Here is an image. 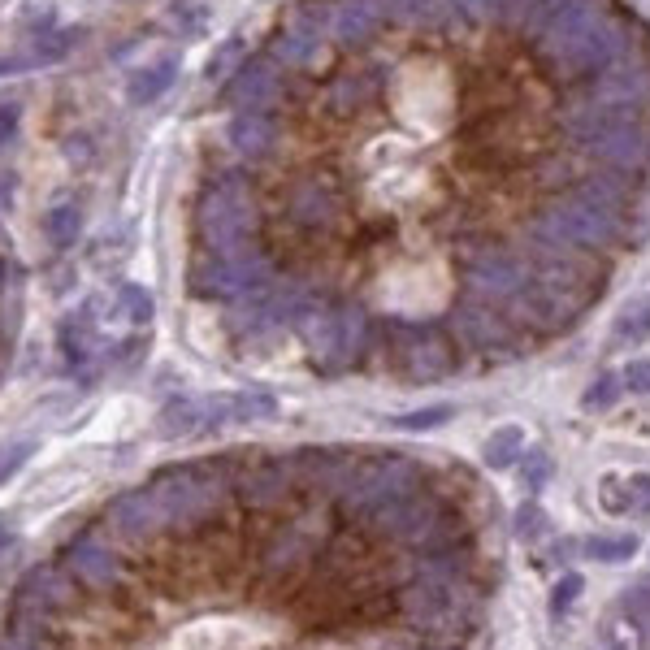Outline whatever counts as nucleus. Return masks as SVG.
<instances>
[{
  "instance_id": "obj_1",
  "label": "nucleus",
  "mask_w": 650,
  "mask_h": 650,
  "mask_svg": "<svg viewBox=\"0 0 650 650\" xmlns=\"http://www.w3.org/2000/svg\"><path fill=\"white\" fill-rule=\"evenodd\" d=\"M226 486L230 481H221L217 473H208L200 464H182V468H165L161 477L148 486L156 512H161L165 529H200L208 516L221 507L226 499Z\"/></svg>"
},
{
  "instance_id": "obj_2",
  "label": "nucleus",
  "mask_w": 650,
  "mask_h": 650,
  "mask_svg": "<svg viewBox=\"0 0 650 650\" xmlns=\"http://www.w3.org/2000/svg\"><path fill=\"white\" fill-rule=\"evenodd\" d=\"M624 44H629L624 26L616 18H607V13L598 9V0H594L577 22L564 26L555 39H546L542 52L564 74H594V70H603L607 61H616L624 52Z\"/></svg>"
},
{
  "instance_id": "obj_3",
  "label": "nucleus",
  "mask_w": 650,
  "mask_h": 650,
  "mask_svg": "<svg viewBox=\"0 0 650 650\" xmlns=\"http://www.w3.org/2000/svg\"><path fill=\"white\" fill-rule=\"evenodd\" d=\"M416 477H421V468L399 460V455H386V460H360V464L347 468L343 486H338V503H343L351 516H369V512H377V507L412 494Z\"/></svg>"
},
{
  "instance_id": "obj_4",
  "label": "nucleus",
  "mask_w": 650,
  "mask_h": 650,
  "mask_svg": "<svg viewBox=\"0 0 650 650\" xmlns=\"http://www.w3.org/2000/svg\"><path fill=\"white\" fill-rule=\"evenodd\" d=\"M377 533H386V538L395 542H421V546H434L442 533H447V516H442V507L434 499H425V494H403V499L377 507V512L364 516Z\"/></svg>"
},
{
  "instance_id": "obj_5",
  "label": "nucleus",
  "mask_w": 650,
  "mask_h": 650,
  "mask_svg": "<svg viewBox=\"0 0 650 650\" xmlns=\"http://www.w3.org/2000/svg\"><path fill=\"white\" fill-rule=\"evenodd\" d=\"M542 230L551 234L555 243L594 247V243L616 239V213L598 208L594 200H585V195H568V200H555L542 213Z\"/></svg>"
},
{
  "instance_id": "obj_6",
  "label": "nucleus",
  "mask_w": 650,
  "mask_h": 650,
  "mask_svg": "<svg viewBox=\"0 0 650 650\" xmlns=\"http://www.w3.org/2000/svg\"><path fill=\"white\" fill-rule=\"evenodd\" d=\"M364 312L360 308H334V312H312L304 321V338L317 351V360L325 364H347L356 360V351L364 347Z\"/></svg>"
},
{
  "instance_id": "obj_7",
  "label": "nucleus",
  "mask_w": 650,
  "mask_h": 650,
  "mask_svg": "<svg viewBox=\"0 0 650 650\" xmlns=\"http://www.w3.org/2000/svg\"><path fill=\"white\" fill-rule=\"evenodd\" d=\"M78 603V581L57 564H39L18 581V616L48 620L52 611H65Z\"/></svg>"
},
{
  "instance_id": "obj_8",
  "label": "nucleus",
  "mask_w": 650,
  "mask_h": 650,
  "mask_svg": "<svg viewBox=\"0 0 650 650\" xmlns=\"http://www.w3.org/2000/svg\"><path fill=\"white\" fill-rule=\"evenodd\" d=\"M61 568L83 585V590H113L122 581V559L113 555V546L96 538V533H78V538L65 546Z\"/></svg>"
},
{
  "instance_id": "obj_9",
  "label": "nucleus",
  "mask_w": 650,
  "mask_h": 650,
  "mask_svg": "<svg viewBox=\"0 0 650 650\" xmlns=\"http://www.w3.org/2000/svg\"><path fill=\"white\" fill-rule=\"evenodd\" d=\"M577 143H585V148H590L594 156H603V161L620 165V169L642 165V161H646V148H650L646 130L637 126L633 117H620V122H607V126L585 130V135H581Z\"/></svg>"
},
{
  "instance_id": "obj_10",
  "label": "nucleus",
  "mask_w": 650,
  "mask_h": 650,
  "mask_svg": "<svg viewBox=\"0 0 650 650\" xmlns=\"http://www.w3.org/2000/svg\"><path fill=\"white\" fill-rule=\"evenodd\" d=\"M399 369L412 377V382H438L455 369V351H451V338L438 334V330H416L403 338L399 347Z\"/></svg>"
},
{
  "instance_id": "obj_11",
  "label": "nucleus",
  "mask_w": 650,
  "mask_h": 650,
  "mask_svg": "<svg viewBox=\"0 0 650 650\" xmlns=\"http://www.w3.org/2000/svg\"><path fill=\"white\" fill-rule=\"evenodd\" d=\"M104 520H109V529L122 542H148V538H156V533L165 529V520H161V512H156L148 490L117 494V499L109 503V512H104Z\"/></svg>"
},
{
  "instance_id": "obj_12",
  "label": "nucleus",
  "mask_w": 650,
  "mask_h": 650,
  "mask_svg": "<svg viewBox=\"0 0 650 650\" xmlns=\"http://www.w3.org/2000/svg\"><path fill=\"white\" fill-rule=\"evenodd\" d=\"M585 299H577L572 291H559L551 282H533L529 291H520V317L538 330H564V325L577 321V308Z\"/></svg>"
},
{
  "instance_id": "obj_13",
  "label": "nucleus",
  "mask_w": 650,
  "mask_h": 650,
  "mask_svg": "<svg viewBox=\"0 0 650 650\" xmlns=\"http://www.w3.org/2000/svg\"><path fill=\"white\" fill-rule=\"evenodd\" d=\"M538 282H551L559 291H572L577 299H585V295L598 291V265L564 243V247H555V252L542 256V278Z\"/></svg>"
},
{
  "instance_id": "obj_14",
  "label": "nucleus",
  "mask_w": 650,
  "mask_h": 650,
  "mask_svg": "<svg viewBox=\"0 0 650 650\" xmlns=\"http://www.w3.org/2000/svg\"><path fill=\"white\" fill-rule=\"evenodd\" d=\"M403 607H408V616L416 624H425V629H442L455 611H460V590H455L451 581H434V577H425V581H416L408 598H403Z\"/></svg>"
},
{
  "instance_id": "obj_15",
  "label": "nucleus",
  "mask_w": 650,
  "mask_h": 650,
  "mask_svg": "<svg viewBox=\"0 0 650 650\" xmlns=\"http://www.w3.org/2000/svg\"><path fill=\"white\" fill-rule=\"evenodd\" d=\"M286 490H291V464L282 460H252L243 468L239 477V494L247 507H278L286 499Z\"/></svg>"
},
{
  "instance_id": "obj_16",
  "label": "nucleus",
  "mask_w": 650,
  "mask_h": 650,
  "mask_svg": "<svg viewBox=\"0 0 650 650\" xmlns=\"http://www.w3.org/2000/svg\"><path fill=\"white\" fill-rule=\"evenodd\" d=\"M312 551H317V533H312V525H286L278 538H273L269 555H265L269 577H291L295 568L308 564Z\"/></svg>"
},
{
  "instance_id": "obj_17",
  "label": "nucleus",
  "mask_w": 650,
  "mask_h": 650,
  "mask_svg": "<svg viewBox=\"0 0 650 650\" xmlns=\"http://www.w3.org/2000/svg\"><path fill=\"white\" fill-rule=\"evenodd\" d=\"M520 278H525V269H520V260L512 252H486L477 256L473 273H468V282L477 286L481 295H516L520 291Z\"/></svg>"
},
{
  "instance_id": "obj_18",
  "label": "nucleus",
  "mask_w": 650,
  "mask_h": 650,
  "mask_svg": "<svg viewBox=\"0 0 650 650\" xmlns=\"http://www.w3.org/2000/svg\"><path fill=\"white\" fill-rule=\"evenodd\" d=\"M646 91H650V74L642 70V65H616V70H607L603 83H598V100L637 109V104L646 100Z\"/></svg>"
},
{
  "instance_id": "obj_19",
  "label": "nucleus",
  "mask_w": 650,
  "mask_h": 650,
  "mask_svg": "<svg viewBox=\"0 0 650 650\" xmlns=\"http://www.w3.org/2000/svg\"><path fill=\"white\" fill-rule=\"evenodd\" d=\"M455 334L464 338L468 347H503L507 343V325L499 321V312H490V308H460L455 312Z\"/></svg>"
},
{
  "instance_id": "obj_20",
  "label": "nucleus",
  "mask_w": 650,
  "mask_h": 650,
  "mask_svg": "<svg viewBox=\"0 0 650 650\" xmlns=\"http://www.w3.org/2000/svg\"><path fill=\"white\" fill-rule=\"evenodd\" d=\"M373 26H377V5L373 0H343V5H338V35L351 39V44L369 39Z\"/></svg>"
},
{
  "instance_id": "obj_21",
  "label": "nucleus",
  "mask_w": 650,
  "mask_h": 650,
  "mask_svg": "<svg viewBox=\"0 0 650 650\" xmlns=\"http://www.w3.org/2000/svg\"><path fill=\"white\" fill-rule=\"evenodd\" d=\"M611 338H616V343H646L650 338V295L633 299V304L620 312L616 325H611Z\"/></svg>"
},
{
  "instance_id": "obj_22",
  "label": "nucleus",
  "mask_w": 650,
  "mask_h": 650,
  "mask_svg": "<svg viewBox=\"0 0 650 650\" xmlns=\"http://www.w3.org/2000/svg\"><path fill=\"white\" fill-rule=\"evenodd\" d=\"M200 425H204V408L200 403H191V399L165 403L161 421H156V429H161L165 438H182V434H191V429H200Z\"/></svg>"
},
{
  "instance_id": "obj_23",
  "label": "nucleus",
  "mask_w": 650,
  "mask_h": 650,
  "mask_svg": "<svg viewBox=\"0 0 650 650\" xmlns=\"http://www.w3.org/2000/svg\"><path fill=\"white\" fill-rule=\"evenodd\" d=\"M520 451H525V429H520V425H503V429H494V434L486 438V464L490 468L516 464Z\"/></svg>"
},
{
  "instance_id": "obj_24",
  "label": "nucleus",
  "mask_w": 650,
  "mask_h": 650,
  "mask_svg": "<svg viewBox=\"0 0 650 650\" xmlns=\"http://www.w3.org/2000/svg\"><path fill=\"white\" fill-rule=\"evenodd\" d=\"M585 555L598 559V564H629V559L637 555V538L633 533H616V538L594 533V538H585Z\"/></svg>"
},
{
  "instance_id": "obj_25",
  "label": "nucleus",
  "mask_w": 650,
  "mask_h": 650,
  "mask_svg": "<svg viewBox=\"0 0 650 650\" xmlns=\"http://www.w3.org/2000/svg\"><path fill=\"white\" fill-rule=\"evenodd\" d=\"M169 83H174V61H161V65H152V70H139L135 78H130V100L152 104Z\"/></svg>"
},
{
  "instance_id": "obj_26",
  "label": "nucleus",
  "mask_w": 650,
  "mask_h": 650,
  "mask_svg": "<svg viewBox=\"0 0 650 650\" xmlns=\"http://www.w3.org/2000/svg\"><path fill=\"white\" fill-rule=\"evenodd\" d=\"M22 629H9L0 637V650H48L44 646V620L39 616H18Z\"/></svg>"
},
{
  "instance_id": "obj_27",
  "label": "nucleus",
  "mask_w": 650,
  "mask_h": 650,
  "mask_svg": "<svg viewBox=\"0 0 650 650\" xmlns=\"http://www.w3.org/2000/svg\"><path fill=\"white\" fill-rule=\"evenodd\" d=\"M78 226H83V213H78L74 204H61V208H52L48 213V221H44V230H48V239L57 243V247H65V243H74V234H78Z\"/></svg>"
},
{
  "instance_id": "obj_28",
  "label": "nucleus",
  "mask_w": 650,
  "mask_h": 650,
  "mask_svg": "<svg viewBox=\"0 0 650 650\" xmlns=\"http://www.w3.org/2000/svg\"><path fill=\"white\" fill-rule=\"evenodd\" d=\"M520 486H529V490H542L546 481H551L555 473V464H551V455L546 451H520Z\"/></svg>"
},
{
  "instance_id": "obj_29",
  "label": "nucleus",
  "mask_w": 650,
  "mask_h": 650,
  "mask_svg": "<svg viewBox=\"0 0 650 650\" xmlns=\"http://www.w3.org/2000/svg\"><path fill=\"white\" fill-rule=\"evenodd\" d=\"M620 390H624V377H616V373H603L598 382L585 390V408H611V403L620 399Z\"/></svg>"
},
{
  "instance_id": "obj_30",
  "label": "nucleus",
  "mask_w": 650,
  "mask_h": 650,
  "mask_svg": "<svg viewBox=\"0 0 650 650\" xmlns=\"http://www.w3.org/2000/svg\"><path fill=\"white\" fill-rule=\"evenodd\" d=\"M31 451H35V442H26V438H22V442H9V447L0 451V486L18 477V468L31 460Z\"/></svg>"
},
{
  "instance_id": "obj_31",
  "label": "nucleus",
  "mask_w": 650,
  "mask_h": 650,
  "mask_svg": "<svg viewBox=\"0 0 650 650\" xmlns=\"http://www.w3.org/2000/svg\"><path fill=\"white\" fill-rule=\"evenodd\" d=\"M516 538L520 542H533V538H538V533L546 529V512H542V507L538 503H525V507H520V512H516Z\"/></svg>"
},
{
  "instance_id": "obj_32",
  "label": "nucleus",
  "mask_w": 650,
  "mask_h": 650,
  "mask_svg": "<svg viewBox=\"0 0 650 650\" xmlns=\"http://www.w3.org/2000/svg\"><path fill=\"white\" fill-rule=\"evenodd\" d=\"M451 416L447 403H434V408H421V412H408V416H399V429H438L442 421Z\"/></svg>"
},
{
  "instance_id": "obj_33",
  "label": "nucleus",
  "mask_w": 650,
  "mask_h": 650,
  "mask_svg": "<svg viewBox=\"0 0 650 650\" xmlns=\"http://www.w3.org/2000/svg\"><path fill=\"white\" fill-rule=\"evenodd\" d=\"M122 308H126V321H148L152 317V295L139 291V286H122Z\"/></svg>"
},
{
  "instance_id": "obj_34",
  "label": "nucleus",
  "mask_w": 650,
  "mask_h": 650,
  "mask_svg": "<svg viewBox=\"0 0 650 650\" xmlns=\"http://www.w3.org/2000/svg\"><path fill=\"white\" fill-rule=\"evenodd\" d=\"M624 503H629L633 512H650V473H637L624 481Z\"/></svg>"
},
{
  "instance_id": "obj_35",
  "label": "nucleus",
  "mask_w": 650,
  "mask_h": 650,
  "mask_svg": "<svg viewBox=\"0 0 650 650\" xmlns=\"http://www.w3.org/2000/svg\"><path fill=\"white\" fill-rule=\"evenodd\" d=\"M239 143L247 152H260L269 143V122H256V117H247V122L239 126Z\"/></svg>"
},
{
  "instance_id": "obj_36",
  "label": "nucleus",
  "mask_w": 650,
  "mask_h": 650,
  "mask_svg": "<svg viewBox=\"0 0 650 650\" xmlns=\"http://www.w3.org/2000/svg\"><path fill=\"white\" fill-rule=\"evenodd\" d=\"M577 594H581V577H577V572H568V577L555 585V594H551V611H568L572 603H577Z\"/></svg>"
},
{
  "instance_id": "obj_37",
  "label": "nucleus",
  "mask_w": 650,
  "mask_h": 650,
  "mask_svg": "<svg viewBox=\"0 0 650 650\" xmlns=\"http://www.w3.org/2000/svg\"><path fill=\"white\" fill-rule=\"evenodd\" d=\"M624 386L637 390V395H650V360H633L624 369Z\"/></svg>"
},
{
  "instance_id": "obj_38",
  "label": "nucleus",
  "mask_w": 650,
  "mask_h": 650,
  "mask_svg": "<svg viewBox=\"0 0 650 650\" xmlns=\"http://www.w3.org/2000/svg\"><path fill=\"white\" fill-rule=\"evenodd\" d=\"M624 481H616V477H607L603 481V490H598V494H603V507H607V512H624V507H629V503H624Z\"/></svg>"
},
{
  "instance_id": "obj_39",
  "label": "nucleus",
  "mask_w": 650,
  "mask_h": 650,
  "mask_svg": "<svg viewBox=\"0 0 650 650\" xmlns=\"http://www.w3.org/2000/svg\"><path fill=\"white\" fill-rule=\"evenodd\" d=\"M65 48H70V35H52V39H44V44H39V57L52 61V57H61Z\"/></svg>"
},
{
  "instance_id": "obj_40",
  "label": "nucleus",
  "mask_w": 650,
  "mask_h": 650,
  "mask_svg": "<svg viewBox=\"0 0 650 650\" xmlns=\"http://www.w3.org/2000/svg\"><path fill=\"white\" fill-rule=\"evenodd\" d=\"M13 126H18V109H13V104H5V109H0V143H9Z\"/></svg>"
}]
</instances>
